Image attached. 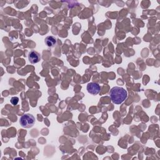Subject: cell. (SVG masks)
<instances>
[{"label":"cell","instance_id":"cell-1","mask_svg":"<svg viewBox=\"0 0 160 160\" xmlns=\"http://www.w3.org/2000/svg\"><path fill=\"white\" fill-rule=\"evenodd\" d=\"M109 95L113 103L120 104L127 98L128 93L124 88L115 86L110 90Z\"/></svg>","mask_w":160,"mask_h":160},{"label":"cell","instance_id":"cell-2","mask_svg":"<svg viewBox=\"0 0 160 160\" xmlns=\"http://www.w3.org/2000/svg\"><path fill=\"white\" fill-rule=\"evenodd\" d=\"M19 123L22 127L29 128L35 123V118L31 114H25L20 118Z\"/></svg>","mask_w":160,"mask_h":160},{"label":"cell","instance_id":"cell-3","mask_svg":"<svg viewBox=\"0 0 160 160\" xmlns=\"http://www.w3.org/2000/svg\"><path fill=\"white\" fill-rule=\"evenodd\" d=\"M87 90L89 93L96 95L100 91V86L96 82H89L87 85Z\"/></svg>","mask_w":160,"mask_h":160},{"label":"cell","instance_id":"cell-4","mask_svg":"<svg viewBox=\"0 0 160 160\" xmlns=\"http://www.w3.org/2000/svg\"><path fill=\"white\" fill-rule=\"evenodd\" d=\"M28 59L29 61L31 62V63H37L38 62L40 59H41V56L39 55V54L34 51H32L29 52V56H28Z\"/></svg>","mask_w":160,"mask_h":160},{"label":"cell","instance_id":"cell-5","mask_svg":"<svg viewBox=\"0 0 160 160\" xmlns=\"http://www.w3.org/2000/svg\"><path fill=\"white\" fill-rule=\"evenodd\" d=\"M45 43L48 47H53L56 44V39L53 36H48L45 39Z\"/></svg>","mask_w":160,"mask_h":160},{"label":"cell","instance_id":"cell-6","mask_svg":"<svg viewBox=\"0 0 160 160\" xmlns=\"http://www.w3.org/2000/svg\"><path fill=\"white\" fill-rule=\"evenodd\" d=\"M19 102V98L18 97H12L11 99V102L13 105H16Z\"/></svg>","mask_w":160,"mask_h":160}]
</instances>
